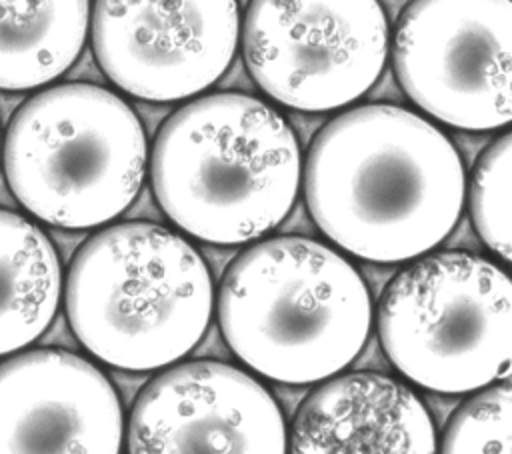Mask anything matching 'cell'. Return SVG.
<instances>
[{
    "label": "cell",
    "mask_w": 512,
    "mask_h": 454,
    "mask_svg": "<svg viewBox=\"0 0 512 454\" xmlns=\"http://www.w3.org/2000/svg\"><path fill=\"white\" fill-rule=\"evenodd\" d=\"M304 198L342 252L406 262L450 236L464 208L466 172L452 140L428 118L364 104L332 118L312 140Z\"/></svg>",
    "instance_id": "obj_1"
},
{
    "label": "cell",
    "mask_w": 512,
    "mask_h": 454,
    "mask_svg": "<svg viewBox=\"0 0 512 454\" xmlns=\"http://www.w3.org/2000/svg\"><path fill=\"white\" fill-rule=\"evenodd\" d=\"M150 182L160 210L194 240L236 246L258 240L292 210L302 176L286 118L242 92L190 100L152 144Z\"/></svg>",
    "instance_id": "obj_2"
},
{
    "label": "cell",
    "mask_w": 512,
    "mask_h": 454,
    "mask_svg": "<svg viewBox=\"0 0 512 454\" xmlns=\"http://www.w3.org/2000/svg\"><path fill=\"white\" fill-rule=\"evenodd\" d=\"M214 308L236 358L282 384H316L356 360L374 322L370 290L336 248L266 238L228 266Z\"/></svg>",
    "instance_id": "obj_3"
},
{
    "label": "cell",
    "mask_w": 512,
    "mask_h": 454,
    "mask_svg": "<svg viewBox=\"0 0 512 454\" xmlns=\"http://www.w3.org/2000/svg\"><path fill=\"white\" fill-rule=\"evenodd\" d=\"M64 302L72 332L94 358L148 372L176 364L202 340L216 290L208 264L182 234L120 222L80 246Z\"/></svg>",
    "instance_id": "obj_4"
},
{
    "label": "cell",
    "mask_w": 512,
    "mask_h": 454,
    "mask_svg": "<svg viewBox=\"0 0 512 454\" xmlns=\"http://www.w3.org/2000/svg\"><path fill=\"white\" fill-rule=\"evenodd\" d=\"M2 158L12 194L34 218L84 230L108 224L136 200L146 180L148 140L116 92L70 82L20 106Z\"/></svg>",
    "instance_id": "obj_5"
},
{
    "label": "cell",
    "mask_w": 512,
    "mask_h": 454,
    "mask_svg": "<svg viewBox=\"0 0 512 454\" xmlns=\"http://www.w3.org/2000/svg\"><path fill=\"white\" fill-rule=\"evenodd\" d=\"M376 328L388 360L412 384L474 392L510 370V278L472 252H426L386 286Z\"/></svg>",
    "instance_id": "obj_6"
},
{
    "label": "cell",
    "mask_w": 512,
    "mask_h": 454,
    "mask_svg": "<svg viewBox=\"0 0 512 454\" xmlns=\"http://www.w3.org/2000/svg\"><path fill=\"white\" fill-rule=\"evenodd\" d=\"M242 54L258 88L300 112H328L362 98L390 54L378 0H250Z\"/></svg>",
    "instance_id": "obj_7"
},
{
    "label": "cell",
    "mask_w": 512,
    "mask_h": 454,
    "mask_svg": "<svg viewBox=\"0 0 512 454\" xmlns=\"http://www.w3.org/2000/svg\"><path fill=\"white\" fill-rule=\"evenodd\" d=\"M510 0H412L390 38L396 78L434 120L504 128L512 116Z\"/></svg>",
    "instance_id": "obj_8"
},
{
    "label": "cell",
    "mask_w": 512,
    "mask_h": 454,
    "mask_svg": "<svg viewBox=\"0 0 512 454\" xmlns=\"http://www.w3.org/2000/svg\"><path fill=\"white\" fill-rule=\"evenodd\" d=\"M236 0H96L92 46L122 92L176 102L210 88L232 64Z\"/></svg>",
    "instance_id": "obj_9"
},
{
    "label": "cell",
    "mask_w": 512,
    "mask_h": 454,
    "mask_svg": "<svg viewBox=\"0 0 512 454\" xmlns=\"http://www.w3.org/2000/svg\"><path fill=\"white\" fill-rule=\"evenodd\" d=\"M282 410L266 386L216 360L166 366L138 394L128 422V450L286 452Z\"/></svg>",
    "instance_id": "obj_10"
},
{
    "label": "cell",
    "mask_w": 512,
    "mask_h": 454,
    "mask_svg": "<svg viewBox=\"0 0 512 454\" xmlns=\"http://www.w3.org/2000/svg\"><path fill=\"white\" fill-rule=\"evenodd\" d=\"M122 440L120 398L90 360L36 348L0 362V454H114Z\"/></svg>",
    "instance_id": "obj_11"
},
{
    "label": "cell",
    "mask_w": 512,
    "mask_h": 454,
    "mask_svg": "<svg viewBox=\"0 0 512 454\" xmlns=\"http://www.w3.org/2000/svg\"><path fill=\"white\" fill-rule=\"evenodd\" d=\"M436 448L424 402L404 382L378 372H338L322 380L290 430V450L300 454H430Z\"/></svg>",
    "instance_id": "obj_12"
},
{
    "label": "cell",
    "mask_w": 512,
    "mask_h": 454,
    "mask_svg": "<svg viewBox=\"0 0 512 454\" xmlns=\"http://www.w3.org/2000/svg\"><path fill=\"white\" fill-rule=\"evenodd\" d=\"M62 270L44 230L0 208V356L32 344L56 316Z\"/></svg>",
    "instance_id": "obj_13"
},
{
    "label": "cell",
    "mask_w": 512,
    "mask_h": 454,
    "mask_svg": "<svg viewBox=\"0 0 512 454\" xmlns=\"http://www.w3.org/2000/svg\"><path fill=\"white\" fill-rule=\"evenodd\" d=\"M90 0H0V90H32L80 56Z\"/></svg>",
    "instance_id": "obj_14"
},
{
    "label": "cell",
    "mask_w": 512,
    "mask_h": 454,
    "mask_svg": "<svg viewBox=\"0 0 512 454\" xmlns=\"http://www.w3.org/2000/svg\"><path fill=\"white\" fill-rule=\"evenodd\" d=\"M510 170L512 136L504 132L480 156L470 178V216L480 240L504 262L510 260Z\"/></svg>",
    "instance_id": "obj_15"
},
{
    "label": "cell",
    "mask_w": 512,
    "mask_h": 454,
    "mask_svg": "<svg viewBox=\"0 0 512 454\" xmlns=\"http://www.w3.org/2000/svg\"><path fill=\"white\" fill-rule=\"evenodd\" d=\"M474 392L450 418L438 448L450 454H510L512 388L508 376Z\"/></svg>",
    "instance_id": "obj_16"
}]
</instances>
